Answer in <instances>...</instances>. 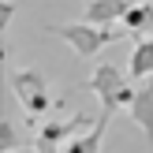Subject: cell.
Returning <instances> with one entry per match:
<instances>
[{
  "mask_svg": "<svg viewBox=\"0 0 153 153\" xmlns=\"http://www.w3.org/2000/svg\"><path fill=\"white\" fill-rule=\"evenodd\" d=\"M7 82H11L19 105L26 108L30 123H37V116H45V112H52V108L64 105V101H56V97L49 94V75L37 71V67H11V71H7Z\"/></svg>",
  "mask_w": 153,
  "mask_h": 153,
  "instance_id": "cell-1",
  "label": "cell"
},
{
  "mask_svg": "<svg viewBox=\"0 0 153 153\" xmlns=\"http://www.w3.org/2000/svg\"><path fill=\"white\" fill-rule=\"evenodd\" d=\"M86 90L101 97V112L105 116H116L120 108H127V105H131V94H134V86L127 82V75H120L116 64L94 67L90 79H86Z\"/></svg>",
  "mask_w": 153,
  "mask_h": 153,
  "instance_id": "cell-2",
  "label": "cell"
},
{
  "mask_svg": "<svg viewBox=\"0 0 153 153\" xmlns=\"http://www.w3.org/2000/svg\"><path fill=\"white\" fill-rule=\"evenodd\" d=\"M49 34L64 37L79 56H97L105 45H116L123 37V30L112 26H94V22H67V26H49Z\"/></svg>",
  "mask_w": 153,
  "mask_h": 153,
  "instance_id": "cell-3",
  "label": "cell"
},
{
  "mask_svg": "<svg viewBox=\"0 0 153 153\" xmlns=\"http://www.w3.org/2000/svg\"><path fill=\"white\" fill-rule=\"evenodd\" d=\"M90 123H94V120H90L86 112H75L71 120H49V123H41L34 153H60V146H64L67 138H75L79 131H86Z\"/></svg>",
  "mask_w": 153,
  "mask_h": 153,
  "instance_id": "cell-4",
  "label": "cell"
},
{
  "mask_svg": "<svg viewBox=\"0 0 153 153\" xmlns=\"http://www.w3.org/2000/svg\"><path fill=\"white\" fill-rule=\"evenodd\" d=\"M127 112H131V120L142 127L146 142L153 146V75H146V79H142V86H134Z\"/></svg>",
  "mask_w": 153,
  "mask_h": 153,
  "instance_id": "cell-5",
  "label": "cell"
},
{
  "mask_svg": "<svg viewBox=\"0 0 153 153\" xmlns=\"http://www.w3.org/2000/svg\"><path fill=\"white\" fill-rule=\"evenodd\" d=\"M108 120H112V116H105V112H101V116H97L86 131H79L75 138H67L64 146H60V153H101L105 131H108Z\"/></svg>",
  "mask_w": 153,
  "mask_h": 153,
  "instance_id": "cell-6",
  "label": "cell"
},
{
  "mask_svg": "<svg viewBox=\"0 0 153 153\" xmlns=\"http://www.w3.org/2000/svg\"><path fill=\"white\" fill-rule=\"evenodd\" d=\"M120 22H123V34L149 37L153 34V4H149V0H142V4H127V11L120 15Z\"/></svg>",
  "mask_w": 153,
  "mask_h": 153,
  "instance_id": "cell-7",
  "label": "cell"
},
{
  "mask_svg": "<svg viewBox=\"0 0 153 153\" xmlns=\"http://www.w3.org/2000/svg\"><path fill=\"white\" fill-rule=\"evenodd\" d=\"M127 4H131V0H90L86 4V22H94V26H112V22L127 11Z\"/></svg>",
  "mask_w": 153,
  "mask_h": 153,
  "instance_id": "cell-8",
  "label": "cell"
},
{
  "mask_svg": "<svg viewBox=\"0 0 153 153\" xmlns=\"http://www.w3.org/2000/svg\"><path fill=\"white\" fill-rule=\"evenodd\" d=\"M127 71H131V82H134V79H146V75H153V34H149V37H138V41H134Z\"/></svg>",
  "mask_w": 153,
  "mask_h": 153,
  "instance_id": "cell-9",
  "label": "cell"
},
{
  "mask_svg": "<svg viewBox=\"0 0 153 153\" xmlns=\"http://www.w3.org/2000/svg\"><path fill=\"white\" fill-rule=\"evenodd\" d=\"M15 153H34V149H15Z\"/></svg>",
  "mask_w": 153,
  "mask_h": 153,
  "instance_id": "cell-10",
  "label": "cell"
}]
</instances>
